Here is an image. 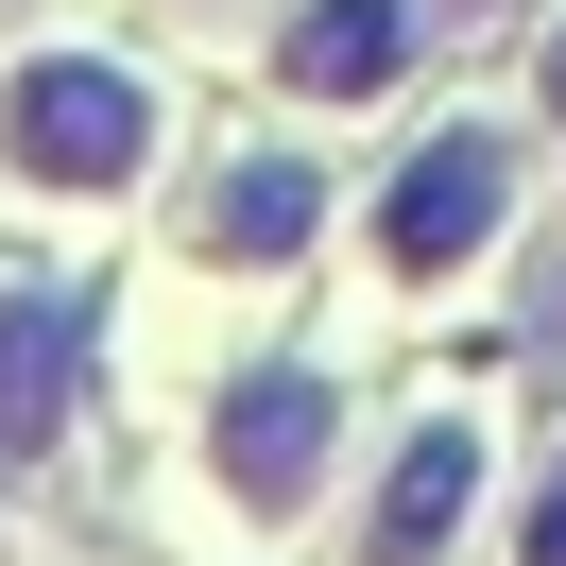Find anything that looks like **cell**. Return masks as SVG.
Listing matches in <instances>:
<instances>
[{"instance_id":"cell-1","label":"cell","mask_w":566,"mask_h":566,"mask_svg":"<svg viewBox=\"0 0 566 566\" xmlns=\"http://www.w3.org/2000/svg\"><path fill=\"white\" fill-rule=\"evenodd\" d=\"M0 155L52 172V189H120L155 155V104L120 70H18V86H0Z\"/></svg>"},{"instance_id":"cell-2","label":"cell","mask_w":566,"mask_h":566,"mask_svg":"<svg viewBox=\"0 0 566 566\" xmlns=\"http://www.w3.org/2000/svg\"><path fill=\"white\" fill-rule=\"evenodd\" d=\"M326 378H292V360H258V378H223V412H207V447H223V497L241 515H292V497L326 481Z\"/></svg>"},{"instance_id":"cell-3","label":"cell","mask_w":566,"mask_h":566,"mask_svg":"<svg viewBox=\"0 0 566 566\" xmlns=\"http://www.w3.org/2000/svg\"><path fill=\"white\" fill-rule=\"evenodd\" d=\"M497 207H515V138H429L395 172V207H378V258L395 275H447V258L497 241Z\"/></svg>"},{"instance_id":"cell-4","label":"cell","mask_w":566,"mask_h":566,"mask_svg":"<svg viewBox=\"0 0 566 566\" xmlns=\"http://www.w3.org/2000/svg\"><path fill=\"white\" fill-rule=\"evenodd\" d=\"M86 378V310L70 292H0V447H52Z\"/></svg>"},{"instance_id":"cell-5","label":"cell","mask_w":566,"mask_h":566,"mask_svg":"<svg viewBox=\"0 0 566 566\" xmlns=\"http://www.w3.org/2000/svg\"><path fill=\"white\" fill-rule=\"evenodd\" d=\"M275 70L310 86V104H378V86L412 70V0H310L275 35Z\"/></svg>"},{"instance_id":"cell-6","label":"cell","mask_w":566,"mask_h":566,"mask_svg":"<svg viewBox=\"0 0 566 566\" xmlns=\"http://www.w3.org/2000/svg\"><path fill=\"white\" fill-rule=\"evenodd\" d=\"M463 515H481V429H429V447L395 463V497H378V566H429Z\"/></svg>"},{"instance_id":"cell-7","label":"cell","mask_w":566,"mask_h":566,"mask_svg":"<svg viewBox=\"0 0 566 566\" xmlns=\"http://www.w3.org/2000/svg\"><path fill=\"white\" fill-rule=\"evenodd\" d=\"M310 223H326V189L292 172V155H241V172H223L207 207H189V241H207V258H292Z\"/></svg>"},{"instance_id":"cell-8","label":"cell","mask_w":566,"mask_h":566,"mask_svg":"<svg viewBox=\"0 0 566 566\" xmlns=\"http://www.w3.org/2000/svg\"><path fill=\"white\" fill-rule=\"evenodd\" d=\"M532 566H566V463H549V497H532Z\"/></svg>"},{"instance_id":"cell-9","label":"cell","mask_w":566,"mask_h":566,"mask_svg":"<svg viewBox=\"0 0 566 566\" xmlns=\"http://www.w3.org/2000/svg\"><path fill=\"white\" fill-rule=\"evenodd\" d=\"M549 86H566V70H549Z\"/></svg>"}]
</instances>
